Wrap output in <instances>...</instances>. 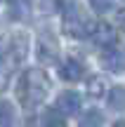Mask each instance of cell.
Here are the masks:
<instances>
[{
	"label": "cell",
	"instance_id": "13",
	"mask_svg": "<svg viewBox=\"0 0 125 127\" xmlns=\"http://www.w3.org/2000/svg\"><path fill=\"white\" fill-rule=\"evenodd\" d=\"M80 127H104V115H102V111H97V108L87 111V113L80 118Z\"/></svg>",
	"mask_w": 125,
	"mask_h": 127
},
{
	"label": "cell",
	"instance_id": "1",
	"mask_svg": "<svg viewBox=\"0 0 125 127\" xmlns=\"http://www.w3.org/2000/svg\"><path fill=\"white\" fill-rule=\"evenodd\" d=\"M17 99L24 108H36L50 94V78L42 68H26L17 80Z\"/></svg>",
	"mask_w": 125,
	"mask_h": 127
},
{
	"label": "cell",
	"instance_id": "12",
	"mask_svg": "<svg viewBox=\"0 0 125 127\" xmlns=\"http://www.w3.org/2000/svg\"><path fill=\"white\" fill-rule=\"evenodd\" d=\"M42 127H69L64 120V115H59L54 108H47L42 113Z\"/></svg>",
	"mask_w": 125,
	"mask_h": 127
},
{
	"label": "cell",
	"instance_id": "14",
	"mask_svg": "<svg viewBox=\"0 0 125 127\" xmlns=\"http://www.w3.org/2000/svg\"><path fill=\"white\" fill-rule=\"evenodd\" d=\"M90 5H92V9L99 12V14H106V12L118 9V0H90Z\"/></svg>",
	"mask_w": 125,
	"mask_h": 127
},
{
	"label": "cell",
	"instance_id": "8",
	"mask_svg": "<svg viewBox=\"0 0 125 127\" xmlns=\"http://www.w3.org/2000/svg\"><path fill=\"white\" fill-rule=\"evenodd\" d=\"M7 2H9V17L19 19V21L28 19V14L33 9V0H7Z\"/></svg>",
	"mask_w": 125,
	"mask_h": 127
},
{
	"label": "cell",
	"instance_id": "6",
	"mask_svg": "<svg viewBox=\"0 0 125 127\" xmlns=\"http://www.w3.org/2000/svg\"><path fill=\"white\" fill-rule=\"evenodd\" d=\"M59 75H61V80H66V82H78V80L85 78V64L80 61L78 57H69V59L61 61Z\"/></svg>",
	"mask_w": 125,
	"mask_h": 127
},
{
	"label": "cell",
	"instance_id": "7",
	"mask_svg": "<svg viewBox=\"0 0 125 127\" xmlns=\"http://www.w3.org/2000/svg\"><path fill=\"white\" fill-rule=\"evenodd\" d=\"M99 64H102V68L111 73H123V52L118 47H106L99 54Z\"/></svg>",
	"mask_w": 125,
	"mask_h": 127
},
{
	"label": "cell",
	"instance_id": "11",
	"mask_svg": "<svg viewBox=\"0 0 125 127\" xmlns=\"http://www.w3.org/2000/svg\"><path fill=\"white\" fill-rule=\"evenodd\" d=\"M109 106H111L113 111H123V106H125V90H123V85H113L111 90H109Z\"/></svg>",
	"mask_w": 125,
	"mask_h": 127
},
{
	"label": "cell",
	"instance_id": "4",
	"mask_svg": "<svg viewBox=\"0 0 125 127\" xmlns=\"http://www.w3.org/2000/svg\"><path fill=\"white\" fill-rule=\"evenodd\" d=\"M36 52H38V59L45 61V64L57 61V57H59V42H57V38L52 33H40V38L36 42Z\"/></svg>",
	"mask_w": 125,
	"mask_h": 127
},
{
	"label": "cell",
	"instance_id": "3",
	"mask_svg": "<svg viewBox=\"0 0 125 127\" xmlns=\"http://www.w3.org/2000/svg\"><path fill=\"white\" fill-rule=\"evenodd\" d=\"M80 106H83V99H80V94L78 92H73V90H66V92H61L59 96H57V101H54V111L59 115H76V113H80Z\"/></svg>",
	"mask_w": 125,
	"mask_h": 127
},
{
	"label": "cell",
	"instance_id": "9",
	"mask_svg": "<svg viewBox=\"0 0 125 127\" xmlns=\"http://www.w3.org/2000/svg\"><path fill=\"white\" fill-rule=\"evenodd\" d=\"M109 92V82L104 75H92L87 80V94L92 96V99H99V96H104Z\"/></svg>",
	"mask_w": 125,
	"mask_h": 127
},
{
	"label": "cell",
	"instance_id": "15",
	"mask_svg": "<svg viewBox=\"0 0 125 127\" xmlns=\"http://www.w3.org/2000/svg\"><path fill=\"white\" fill-rule=\"evenodd\" d=\"M113 127H123V123H121V120H118V123H113Z\"/></svg>",
	"mask_w": 125,
	"mask_h": 127
},
{
	"label": "cell",
	"instance_id": "5",
	"mask_svg": "<svg viewBox=\"0 0 125 127\" xmlns=\"http://www.w3.org/2000/svg\"><path fill=\"white\" fill-rule=\"evenodd\" d=\"M90 38H92V42L94 45H99V47H116V38H118V33H116V28L111 26V24H106V21H94V28H92V33H90Z\"/></svg>",
	"mask_w": 125,
	"mask_h": 127
},
{
	"label": "cell",
	"instance_id": "10",
	"mask_svg": "<svg viewBox=\"0 0 125 127\" xmlns=\"http://www.w3.org/2000/svg\"><path fill=\"white\" fill-rule=\"evenodd\" d=\"M14 120H17V111L9 101H0V127H14Z\"/></svg>",
	"mask_w": 125,
	"mask_h": 127
},
{
	"label": "cell",
	"instance_id": "2",
	"mask_svg": "<svg viewBox=\"0 0 125 127\" xmlns=\"http://www.w3.org/2000/svg\"><path fill=\"white\" fill-rule=\"evenodd\" d=\"M61 28L69 38H76V40H83V38H90L94 28V21L90 19V14L80 7L78 2H69L64 7V17H61Z\"/></svg>",
	"mask_w": 125,
	"mask_h": 127
}]
</instances>
